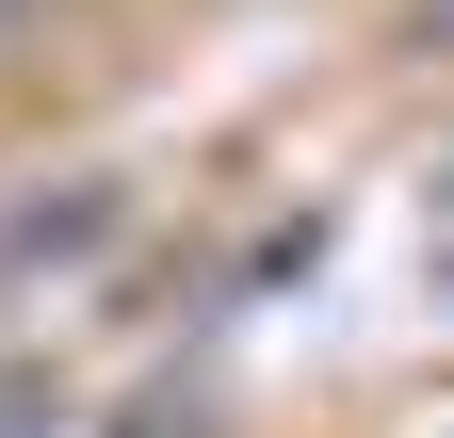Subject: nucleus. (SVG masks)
<instances>
[{"label": "nucleus", "mask_w": 454, "mask_h": 438, "mask_svg": "<svg viewBox=\"0 0 454 438\" xmlns=\"http://www.w3.org/2000/svg\"><path fill=\"white\" fill-rule=\"evenodd\" d=\"M0 33H17V0H0Z\"/></svg>", "instance_id": "f257e3e1"}]
</instances>
